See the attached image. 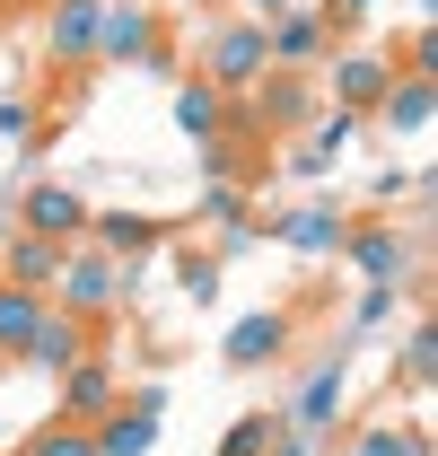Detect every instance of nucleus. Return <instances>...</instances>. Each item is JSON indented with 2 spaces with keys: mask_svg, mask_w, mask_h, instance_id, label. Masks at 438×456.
<instances>
[{
  "mask_svg": "<svg viewBox=\"0 0 438 456\" xmlns=\"http://www.w3.org/2000/svg\"><path fill=\"white\" fill-rule=\"evenodd\" d=\"M0 9H27V0H0Z\"/></svg>",
  "mask_w": 438,
  "mask_h": 456,
  "instance_id": "72a5a7b5",
  "label": "nucleus"
},
{
  "mask_svg": "<svg viewBox=\"0 0 438 456\" xmlns=\"http://www.w3.org/2000/svg\"><path fill=\"white\" fill-rule=\"evenodd\" d=\"M158 421H166V387H141L132 403H114L88 439H97V456H150L158 448Z\"/></svg>",
  "mask_w": 438,
  "mask_h": 456,
  "instance_id": "39448f33",
  "label": "nucleus"
},
{
  "mask_svg": "<svg viewBox=\"0 0 438 456\" xmlns=\"http://www.w3.org/2000/svg\"><path fill=\"white\" fill-rule=\"evenodd\" d=\"M342 387H351L342 369H316V378H307V395H298V412H289V430H298V439L333 430V421H342Z\"/></svg>",
  "mask_w": 438,
  "mask_h": 456,
  "instance_id": "6ab92c4d",
  "label": "nucleus"
},
{
  "mask_svg": "<svg viewBox=\"0 0 438 456\" xmlns=\"http://www.w3.org/2000/svg\"><path fill=\"white\" fill-rule=\"evenodd\" d=\"M79 351H88V325H79V316H61V307L36 325V342H27V360H36V369H53V378L79 360Z\"/></svg>",
  "mask_w": 438,
  "mask_h": 456,
  "instance_id": "aec40b11",
  "label": "nucleus"
},
{
  "mask_svg": "<svg viewBox=\"0 0 438 456\" xmlns=\"http://www.w3.org/2000/svg\"><path fill=\"white\" fill-rule=\"evenodd\" d=\"M97 36H106V0H45V53L61 70H88Z\"/></svg>",
  "mask_w": 438,
  "mask_h": 456,
  "instance_id": "20e7f679",
  "label": "nucleus"
},
{
  "mask_svg": "<svg viewBox=\"0 0 438 456\" xmlns=\"http://www.w3.org/2000/svg\"><path fill=\"white\" fill-rule=\"evenodd\" d=\"M264 456H316V448H307L298 430H280V439H272V448H264Z\"/></svg>",
  "mask_w": 438,
  "mask_h": 456,
  "instance_id": "7c9ffc66",
  "label": "nucleus"
},
{
  "mask_svg": "<svg viewBox=\"0 0 438 456\" xmlns=\"http://www.w3.org/2000/svg\"><path fill=\"white\" fill-rule=\"evenodd\" d=\"M202 220H219V228H246V184H211V193H202Z\"/></svg>",
  "mask_w": 438,
  "mask_h": 456,
  "instance_id": "393cba45",
  "label": "nucleus"
},
{
  "mask_svg": "<svg viewBox=\"0 0 438 456\" xmlns=\"http://www.w3.org/2000/svg\"><path fill=\"white\" fill-rule=\"evenodd\" d=\"M351 132H360V114H342V106H325V114H316V159H325V150H342V141H351Z\"/></svg>",
  "mask_w": 438,
  "mask_h": 456,
  "instance_id": "a878e982",
  "label": "nucleus"
},
{
  "mask_svg": "<svg viewBox=\"0 0 438 456\" xmlns=\"http://www.w3.org/2000/svg\"><path fill=\"white\" fill-rule=\"evenodd\" d=\"M18 456H97V439H88L79 421H45V430H36Z\"/></svg>",
  "mask_w": 438,
  "mask_h": 456,
  "instance_id": "5701e85b",
  "label": "nucleus"
},
{
  "mask_svg": "<svg viewBox=\"0 0 438 456\" xmlns=\"http://www.w3.org/2000/svg\"><path fill=\"white\" fill-rule=\"evenodd\" d=\"M246 97H255V123H264V132H298V123H316V97L298 88V70H264Z\"/></svg>",
  "mask_w": 438,
  "mask_h": 456,
  "instance_id": "f8f14e48",
  "label": "nucleus"
},
{
  "mask_svg": "<svg viewBox=\"0 0 438 456\" xmlns=\"http://www.w3.org/2000/svg\"><path fill=\"white\" fill-rule=\"evenodd\" d=\"M88 237L123 264V255H150V246L166 237V220H150V211H88Z\"/></svg>",
  "mask_w": 438,
  "mask_h": 456,
  "instance_id": "f3484780",
  "label": "nucleus"
},
{
  "mask_svg": "<svg viewBox=\"0 0 438 456\" xmlns=\"http://www.w3.org/2000/svg\"><path fill=\"white\" fill-rule=\"evenodd\" d=\"M264 70H272V53H264V18H228V27H211V45H202V79H211L219 97H246Z\"/></svg>",
  "mask_w": 438,
  "mask_h": 456,
  "instance_id": "f03ea898",
  "label": "nucleus"
},
{
  "mask_svg": "<svg viewBox=\"0 0 438 456\" xmlns=\"http://www.w3.org/2000/svg\"><path fill=\"white\" fill-rule=\"evenodd\" d=\"M430 369H438V325H430V316H421V325H412V342H403V378L421 387Z\"/></svg>",
  "mask_w": 438,
  "mask_h": 456,
  "instance_id": "b1692460",
  "label": "nucleus"
},
{
  "mask_svg": "<svg viewBox=\"0 0 438 456\" xmlns=\"http://www.w3.org/2000/svg\"><path fill=\"white\" fill-rule=\"evenodd\" d=\"M369 9H377V0H325V18H333V27H342V18H369Z\"/></svg>",
  "mask_w": 438,
  "mask_h": 456,
  "instance_id": "c756f323",
  "label": "nucleus"
},
{
  "mask_svg": "<svg viewBox=\"0 0 438 456\" xmlns=\"http://www.w3.org/2000/svg\"><path fill=\"white\" fill-rule=\"evenodd\" d=\"M385 79H394V61H385L377 45H369V53H333V106L342 114H377Z\"/></svg>",
  "mask_w": 438,
  "mask_h": 456,
  "instance_id": "9b49d317",
  "label": "nucleus"
},
{
  "mask_svg": "<svg viewBox=\"0 0 438 456\" xmlns=\"http://www.w3.org/2000/svg\"><path fill=\"white\" fill-rule=\"evenodd\" d=\"M264 53H272V70H307V61L333 53V18L325 9H307V0H289L280 18H264Z\"/></svg>",
  "mask_w": 438,
  "mask_h": 456,
  "instance_id": "7ed1b4c3",
  "label": "nucleus"
},
{
  "mask_svg": "<svg viewBox=\"0 0 438 456\" xmlns=\"http://www.w3.org/2000/svg\"><path fill=\"white\" fill-rule=\"evenodd\" d=\"M342 228H351V220H342L333 202H298V211H280V220H272V237L289 246V255H333Z\"/></svg>",
  "mask_w": 438,
  "mask_h": 456,
  "instance_id": "ddd939ff",
  "label": "nucleus"
},
{
  "mask_svg": "<svg viewBox=\"0 0 438 456\" xmlns=\"http://www.w3.org/2000/svg\"><path fill=\"white\" fill-rule=\"evenodd\" d=\"M53 273H61V246H53V237L9 228V246H0V281H9V289H53Z\"/></svg>",
  "mask_w": 438,
  "mask_h": 456,
  "instance_id": "4468645a",
  "label": "nucleus"
},
{
  "mask_svg": "<svg viewBox=\"0 0 438 456\" xmlns=\"http://www.w3.org/2000/svg\"><path fill=\"white\" fill-rule=\"evenodd\" d=\"M385 316H394V289H377V281H369V289H360V316H351V325H360V334H377Z\"/></svg>",
  "mask_w": 438,
  "mask_h": 456,
  "instance_id": "bb28decb",
  "label": "nucleus"
},
{
  "mask_svg": "<svg viewBox=\"0 0 438 456\" xmlns=\"http://www.w3.org/2000/svg\"><path fill=\"white\" fill-rule=\"evenodd\" d=\"M114 298H123V264H114L106 246H61V273H53V307L61 316H106Z\"/></svg>",
  "mask_w": 438,
  "mask_h": 456,
  "instance_id": "f257e3e1",
  "label": "nucleus"
},
{
  "mask_svg": "<svg viewBox=\"0 0 438 456\" xmlns=\"http://www.w3.org/2000/svg\"><path fill=\"white\" fill-rule=\"evenodd\" d=\"M280 351H289V316H280V307H255V316H237V325L219 334V360H228V369H272Z\"/></svg>",
  "mask_w": 438,
  "mask_h": 456,
  "instance_id": "6e6552de",
  "label": "nucleus"
},
{
  "mask_svg": "<svg viewBox=\"0 0 438 456\" xmlns=\"http://www.w3.org/2000/svg\"><path fill=\"white\" fill-rule=\"evenodd\" d=\"M0 246H9V211H0Z\"/></svg>",
  "mask_w": 438,
  "mask_h": 456,
  "instance_id": "473e14b6",
  "label": "nucleus"
},
{
  "mask_svg": "<svg viewBox=\"0 0 438 456\" xmlns=\"http://www.w3.org/2000/svg\"><path fill=\"white\" fill-rule=\"evenodd\" d=\"M272 439H280L272 412H246V421H228V430H219V456H264Z\"/></svg>",
  "mask_w": 438,
  "mask_h": 456,
  "instance_id": "4be33fe9",
  "label": "nucleus"
},
{
  "mask_svg": "<svg viewBox=\"0 0 438 456\" xmlns=\"http://www.w3.org/2000/svg\"><path fill=\"white\" fill-rule=\"evenodd\" d=\"M333 255H351V273H360V281L394 289V281H403V264H412V237H403V228H385V220H369V228H342V246H333Z\"/></svg>",
  "mask_w": 438,
  "mask_h": 456,
  "instance_id": "0eeeda50",
  "label": "nucleus"
},
{
  "mask_svg": "<svg viewBox=\"0 0 438 456\" xmlns=\"http://www.w3.org/2000/svg\"><path fill=\"white\" fill-rule=\"evenodd\" d=\"M45 316H53L45 289H9V281H0V360H27V342H36Z\"/></svg>",
  "mask_w": 438,
  "mask_h": 456,
  "instance_id": "dca6fc26",
  "label": "nucleus"
},
{
  "mask_svg": "<svg viewBox=\"0 0 438 456\" xmlns=\"http://www.w3.org/2000/svg\"><path fill=\"white\" fill-rule=\"evenodd\" d=\"M97 61H158V18L141 0H106V36H97Z\"/></svg>",
  "mask_w": 438,
  "mask_h": 456,
  "instance_id": "9d476101",
  "label": "nucleus"
},
{
  "mask_svg": "<svg viewBox=\"0 0 438 456\" xmlns=\"http://www.w3.org/2000/svg\"><path fill=\"white\" fill-rule=\"evenodd\" d=\"M430 114H438V88L421 79V70H394V79H385V97H377V123H385V132H421Z\"/></svg>",
  "mask_w": 438,
  "mask_h": 456,
  "instance_id": "2eb2a0df",
  "label": "nucleus"
},
{
  "mask_svg": "<svg viewBox=\"0 0 438 456\" xmlns=\"http://www.w3.org/2000/svg\"><path fill=\"white\" fill-rule=\"evenodd\" d=\"M114 403H123V387H114V360H106V351H79V360L61 369V421L97 430Z\"/></svg>",
  "mask_w": 438,
  "mask_h": 456,
  "instance_id": "423d86ee",
  "label": "nucleus"
},
{
  "mask_svg": "<svg viewBox=\"0 0 438 456\" xmlns=\"http://www.w3.org/2000/svg\"><path fill=\"white\" fill-rule=\"evenodd\" d=\"M342 456H430V439L421 430H351Z\"/></svg>",
  "mask_w": 438,
  "mask_h": 456,
  "instance_id": "412c9836",
  "label": "nucleus"
},
{
  "mask_svg": "<svg viewBox=\"0 0 438 456\" xmlns=\"http://www.w3.org/2000/svg\"><path fill=\"white\" fill-rule=\"evenodd\" d=\"M184 289H193V298H211V289H219V264H211V255H193V264H184Z\"/></svg>",
  "mask_w": 438,
  "mask_h": 456,
  "instance_id": "c85d7f7f",
  "label": "nucleus"
},
{
  "mask_svg": "<svg viewBox=\"0 0 438 456\" xmlns=\"http://www.w3.org/2000/svg\"><path fill=\"white\" fill-rule=\"evenodd\" d=\"M0 141H36V106H18V97H0Z\"/></svg>",
  "mask_w": 438,
  "mask_h": 456,
  "instance_id": "cd10ccee",
  "label": "nucleus"
},
{
  "mask_svg": "<svg viewBox=\"0 0 438 456\" xmlns=\"http://www.w3.org/2000/svg\"><path fill=\"white\" fill-rule=\"evenodd\" d=\"M175 132L219 150V132H228V97H219L211 79H184V88H175Z\"/></svg>",
  "mask_w": 438,
  "mask_h": 456,
  "instance_id": "a211bd4d",
  "label": "nucleus"
},
{
  "mask_svg": "<svg viewBox=\"0 0 438 456\" xmlns=\"http://www.w3.org/2000/svg\"><path fill=\"white\" fill-rule=\"evenodd\" d=\"M18 228H27V237H53V246H70V237H88V202H79L70 184H27Z\"/></svg>",
  "mask_w": 438,
  "mask_h": 456,
  "instance_id": "1a4fd4ad",
  "label": "nucleus"
},
{
  "mask_svg": "<svg viewBox=\"0 0 438 456\" xmlns=\"http://www.w3.org/2000/svg\"><path fill=\"white\" fill-rule=\"evenodd\" d=\"M280 9H289V0H246V18H280Z\"/></svg>",
  "mask_w": 438,
  "mask_h": 456,
  "instance_id": "2f4dec72",
  "label": "nucleus"
}]
</instances>
